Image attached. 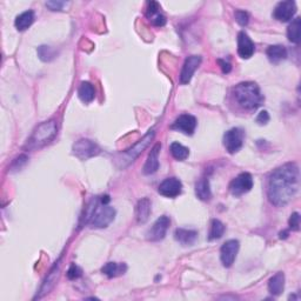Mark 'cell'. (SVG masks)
Wrapping results in <instances>:
<instances>
[{"mask_svg": "<svg viewBox=\"0 0 301 301\" xmlns=\"http://www.w3.org/2000/svg\"><path fill=\"white\" fill-rule=\"evenodd\" d=\"M299 189V167L288 162L276 168L268 178L267 195L274 206H285L295 197Z\"/></svg>", "mask_w": 301, "mask_h": 301, "instance_id": "obj_1", "label": "cell"}, {"mask_svg": "<svg viewBox=\"0 0 301 301\" xmlns=\"http://www.w3.org/2000/svg\"><path fill=\"white\" fill-rule=\"evenodd\" d=\"M233 96L240 107L243 110L253 111L260 107L263 103V96L259 86L252 81L240 83L233 89Z\"/></svg>", "mask_w": 301, "mask_h": 301, "instance_id": "obj_2", "label": "cell"}, {"mask_svg": "<svg viewBox=\"0 0 301 301\" xmlns=\"http://www.w3.org/2000/svg\"><path fill=\"white\" fill-rule=\"evenodd\" d=\"M57 135V123L54 120H49L45 123L40 124L38 127L36 128L31 137H30L29 141H27L26 148L29 150H36V148H40L45 146L46 144H49L50 141L54 139V137Z\"/></svg>", "mask_w": 301, "mask_h": 301, "instance_id": "obj_3", "label": "cell"}, {"mask_svg": "<svg viewBox=\"0 0 301 301\" xmlns=\"http://www.w3.org/2000/svg\"><path fill=\"white\" fill-rule=\"evenodd\" d=\"M153 138H154V131L152 130V131L148 132L146 135H145L143 139L138 141V143L135 144L133 147L128 148V150L125 151L124 153L121 154V158L118 159V160H119V162H120L119 167L124 168V167H127L130 164H132V162H133L135 159H137L141 153H143L145 148L148 146V144L151 143Z\"/></svg>", "mask_w": 301, "mask_h": 301, "instance_id": "obj_4", "label": "cell"}, {"mask_svg": "<svg viewBox=\"0 0 301 301\" xmlns=\"http://www.w3.org/2000/svg\"><path fill=\"white\" fill-rule=\"evenodd\" d=\"M116 218V209L108 205L98 206L91 216L90 224L94 228H105Z\"/></svg>", "mask_w": 301, "mask_h": 301, "instance_id": "obj_5", "label": "cell"}, {"mask_svg": "<svg viewBox=\"0 0 301 301\" xmlns=\"http://www.w3.org/2000/svg\"><path fill=\"white\" fill-rule=\"evenodd\" d=\"M243 140H245V132L241 128L234 127L224 134V146L228 153L234 154L241 150Z\"/></svg>", "mask_w": 301, "mask_h": 301, "instance_id": "obj_6", "label": "cell"}, {"mask_svg": "<svg viewBox=\"0 0 301 301\" xmlns=\"http://www.w3.org/2000/svg\"><path fill=\"white\" fill-rule=\"evenodd\" d=\"M100 153V148L94 141L90 139H80L73 145V154L81 160L97 157Z\"/></svg>", "mask_w": 301, "mask_h": 301, "instance_id": "obj_7", "label": "cell"}, {"mask_svg": "<svg viewBox=\"0 0 301 301\" xmlns=\"http://www.w3.org/2000/svg\"><path fill=\"white\" fill-rule=\"evenodd\" d=\"M253 187V178L249 173H241L229 184V191L234 197H241Z\"/></svg>", "mask_w": 301, "mask_h": 301, "instance_id": "obj_8", "label": "cell"}, {"mask_svg": "<svg viewBox=\"0 0 301 301\" xmlns=\"http://www.w3.org/2000/svg\"><path fill=\"white\" fill-rule=\"evenodd\" d=\"M171 225L170 218L166 215H162L154 222L153 226L148 229L146 233V238L150 241H160L166 235L167 229Z\"/></svg>", "mask_w": 301, "mask_h": 301, "instance_id": "obj_9", "label": "cell"}, {"mask_svg": "<svg viewBox=\"0 0 301 301\" xmlns=\"http://www.w3.org/2000/svg\"><path fill=\"white\" fill-rule=\"evenodd\" d=\"M296 13V5L292 0H287V2H281L275 6L274 11H273V17L278 22L286 23L289 22L293 18L294 15Z\"/></svg>", "mask_w": 301, "mask_h": 301, "instance_id": "obj_10", "label": "cell"}, {"mask_svg": "<svg viewBox=\"0 0 301 301\" xmlns=\"http://www.w3.org/2000/svg\"><path fill=\"white\" fill-rule=\"evenodd\" d=\"M239 251V241L238 240H228L224 245L221 246L220 249V259L222 265L225 267H231L234 263V260L236 258Z\"/></svg>", "mask_w": 301, "mask_h": 301, "instance_id": "obj_11", "label": "cell"}, {"mask_svg": "<svg viewBox=\"0 0 301 301\" xmlns=\"http://www.w3.org/2000/svg\"><path fill=\"white\" fill-rule=\"evenodd\" d=\"M158 191L162 197L175 198L181 194L182 184L177 178H167L159 185Z\"/></svg>", "mask_w": 301, "mask_h": 301, "instance_id": "obj_12", "label": "cell"}, {"mask_svg": "<svg viewBox=\"0 0 301 301\" xmlns=\"http://www.w3.org/2000/svg\"><path fill=\"white\" fill-rule=\"evenodd\" d=\"M171 127L184 134L192 135L194 133L195 127H197V119L191 114H181L180 117L175 119Z\"/></svg>", "mask_w": 301, "mask_h": 301, "instance_id": "obj_13", "label": "cell"}, {"mask_svg": "<svg viewBox=\"0 0 301 301\" xmlns=\"http://www.w3.org/2000/svg\"><path fill=\"white\" fill-rule=\"evenodd\" d=\"M201 64V57L200 56H191L188 57L187 59L185 60L184 66H182L181 73H180V83L184 84H188L189 81H191L192 77H193V74L197 69L199 67V65Z\"/></svg>", "mask_w": 301, "mask_h": 301, "instance_id": "obj_14", "label": "cell"}, {"mask_svg": "<svg viewBox=\"0 0 301 301\" xmlns=\"http://www.w3.org/2000/svg\"><path fill=\"white\" fill-rule=\"evenodd\" d=\"M255 51V45L247 33L241 31L238 35V53L242 59H249Z\"/></svg>", "mask_w": 301, "mask_h": 301, "instance_id": "obj_15", "label": "cell"}, {"mask_svg": "<svg viewBox=\"0 0 301 301\" xmlns=\"http://www.w3.org/2000/svg\"><path fill=\"white\" fill-rule=\"evenodd\" d=\"M146 17L150 20L152 25L157 27H162L166 25V17H165L160 12V6L157 2H151L148 3L147 10H146Z\"/></svg>", "mask_w": 301, "mask_h": 301, "instance_id": "obj_16", "label": "cell"}, {"mask_svg": "<svg viewBox=\"0 0 301 301\" xmlns=\"http://www.w3.org/2000/svg\"><path fill=\"white\" fill-rule=\"evenodd\" d=\"M160 148H161V145L157 144V145H154V147L151 150L150 154H148V157H147L146 164H145V166H144V171H143L144 174L150 175V174L155 173V172L158 171L159 153H160Z\"/></svg>", "mask_w": 301, "mask_h": 301, "instance_id": "obj_17", "label": "cell"}, {"mask_svg": "<svg viewBox=\"0 0 301 301\" xmlns=\"http://www.w3.org/2000/svg\"><path fill=\"white\" fill-rule=\"evenodd\" d=\"M198 238V232L193 229L177 228L174 232V239L182 246H191Z\"/></svg>", "mask_w": 301, "mask_h": 301, "instance_id": "obj_18", "label": "cell"}, {"mask_svg": "<svg viewBox=\"0 0 301 301\" xmlns=\"http://www.w3.org/2000/svg\"><path fill=\"white\" fill-rule=\"evenodd\" d=\"M151 214V201L147 198L139 200L135 206V218L139 224H145Z\"/></svg>", "mask_w": 301, "mask_h": 301, "instance_id": "obj_19", "label": "cell"}, {"mask_svg": "<svg viewBox=\"0 0 301 301\" xmlns=\"http://www.w3.org/2000/svg\"><path fill=\"white\" fill-rule=\"evenodd\" d=\"M285 288V274L282 272L276 273L268 281V290L272 295H280Z\"/></svg>", "mask_w": 301, "mask_h": 301, "instance_id": "obj_20", "label": "cell"}, {"mask_svg": "<svg viewBox=\"0 0 301 301\" xmlns=\"http://www.w3.org/2000/svg\"><path fill=\"white\" fill-rule=\"evenodd\" d=\"M266 54L270 63L278 64L287 58V50L282 45H272L267 49Z\"/></svg>", "mask_w": 301, "mask_h": 301, "instance_id": "obj_21", "label": "cell"}, {"mask_svg": "<svg viewBox=\"0 0 301 301\" xmlns=\"http://www.w3.org/2000/svg\"><path fill=\"white\" fill-rule=\"evenodd\" d=\"M78 97L85 104H89L91 101H93L94 97H96V91H94L92 84L89 83V81L81 83L79 90H78Z\"/></svg>", "mask_w": 301, "mask_h": 301, "instance_id": "obj_22", "label": "cell"}, {"mask_svg": "<svg viewBox=\"0 0 301 301\" xmlns=\"http://www.w3.org/2000/svg\"><path fill=\"white\" fill-rule=\"evenodd\" d=\"M127 267L125 263H118V262H107L103 268H101V272L104 273L105 275H107L108 278H116L118 275L124 274L126 272Z\"/></svg>", "mask_w": 301, "mask_h": 301, "instance_id": "obj_23", "label": "cell"}, {"mask_svg": "<svg viewBox=\"0 0 301 301\" xmlns=\"http://www.w3.org/2000/svg\"><path fill=\"white\" fill-rule=\"evenodd\" d=\"M195 194L202 201H208L212 198L209 181L206 178H202L195 184Z\"/></svg>", "mask_w": 301, "mask_h": 301, "instance_id": "obj_24", "label": "cell"}, {"mask_svg": "<svg viewBox=\"0 0 301 301\" xmlns=\"http://www.w3.org/2000/svg\"><path fill=\"white\" fill-rule=\"evenodd\" d=\"M33 22H35V12L26 11L17 17L15 25L18 31H25V30H27L32 25Z\"/></svg>", "mask_w": 301, "mask_h": 301, "instance_id": "obj_25", "label": "cell"}, {"mask_svg": "<svg viewBox=\"0 0 301 301\" xmlns=\"http://www.w3.org/2000/svg\"><path fill=\"white\" fill-rule=\"evenodd\" d=\"M300 29H301V19L297 17L289 24L287 29V38L290 43L299 44L300 43Z\"/></svg>", "mask_w": 301, "mask_h": 301, "instance_id": "obj_26", "label": "cell"}, {"mask_svg": "<svg viewBox=\"0 0 301 301\" xmlns=\"http://www.w3.org/2000/svg\"><path fill=\"white\" fill-rule=\"evenodd\" d=\"M225 226L220 220L218 219H213L211 221V227H209L208 233V240H216L220 239L224 235Z\"/></svg>", "mask_w": 301, "mask_h": 301, "instance_id": "obj_27", "label": "cell"}, {"mask_svg": "<svg viewBox=\"0 0 301 301\" xmlns=\"http://www.w3.org/2000/svg\"><path fill=\"white\" fill-rule=\"evenodd\" d=\"M170 151H171L172 157H173L174 159H177V160H179V161L186 160V159H187L188 155H189L188 148L185 147L184 145H181L179 143L172 144L171 147H170Z\"/></svg>", "mask_w": 301, "mask_h": 301, "instance_id": "obj_28", "label": "cell"}, {"mask_svg": "<svg viewBox=\"0 0 301 301\" xmlns=\"http://www.w3.org/2000/svg\"><path fill=\"white\" fill-rule=\"evenodd\" d=\"M38 54L39 58L42 59L43 62H50V60L54 58L56 52H54V50L50 46H40L38 49Z\"/></svg>", "mask_w": 301, "mask_h": 301, "instance_id": "obj_29", "label": "cell"}, {"mask_svg": "<svg viewBox=\"0 0 301 301\" xmlns=\"http://www.w3.org/2000/svg\"><path fill=\"white\" fill-rule=\"evenodd\" d=\"M81 274H83V270H81L80 267H78L76 263H72V265L70 266L69 270H67V278L70 280H76L80 278Z\"/></svg>", "mask_w": 301, "mask_h": 301, "instance_id": "obj_30", "label": "cell"}, {"mask_svg": "<svg viewBox=\"0 0 301 301\" xmlns=\"http://www.w3.org/2000/svg\"><path fill=\"white\" fill-rule=\"evenodd\" d=\"M235 20L240 26H246L249 22V16L245 11H235Z\"/></svg>", "mask_w": 301, "mask_h": 301, "instance_id": "obj_31", "label": "cell"}, {"mask_svg": "<svg viewBox=\"0 0 301 301\" xmlns=\"http://www.w3.org/2000/svg\"><path fill=\"white\" fill-rule=\"evenodd\" d=\"M288 224H289V227L292 231H299L300 229V214L299 213L297 212L292 213Z\"/></svg>", "mask_w": 301, "mask_h": 301, "instance_id": "obj_32", "label": "cell"}, {"mask_svg": "<svg viewBox=\"0 0 301 301\" xmlns=\"http://www.w3.org/2000/svg\"><path fill=\"white\" fill-rule=\"evenodd\" d=\"M26 161H27L26 155H20L19 158H17L16 160L12 162L11 170H19V168H22L24 165L26 164Z\"/></svg>", "mask_w": 301, "mask_h": 301, "instance_id": "obj_33", "label": "cell"}, {"mask_svg": "<svg viewBox=\"0 0 301 301\" xmlns=\"http://www.w3.org/2000/svg\"><path fill=\"white\" fill-rule=\"evenodd\" d=\"M66 5V3L64 2H49L46 3V6L50 10H52V11H60V10H63L64 6Z\"/></svg>", "mask_w": 301, "mask_h": 301, "instance_id": "obj_34", "label": "cell"}, {"mask_svg": "<svg viewBox=\"0 0 301 301\" xmlns=\"http://www.w3.org/2000/svg\"><path fill=\"white\" fill-rule=\"evenodd\" d=\"M269 121V114L267 111H261V112L259 113V116L256 117V123L259 125H266Z\"/></svg>", "mask_w": 301, "mask_h": 301, "instance_id": "obj_35", "label": "cell"}, {"mask_svg": "<svg viewBox=\"0 0 301 301\" xmlns=\"http://www.w3.org/2000/svg\"><path fill=\"white\" fill-rule=\"evenodd\" d=\"M218 64H219V65H220V67H221L222 73L227 74V73L231 72L232 66H231V64H229L228 62H226V60H222V59H218Z\"/></svg>", "mask_w": 301, "mask_h": 301, "instance_id": "obj_36", "label": "cell"}, {"mask_svg": "<svg viewBox=\"0 0 301 301\" xmlns=\"http://www.w3.org/2000/svg\"><path fill=\"white\" fill-rule=\"evenodd\" d=\"M110 197L108 195H104V197H101V204L103 205H108V202H110Z\"/></svg>", "mask_w": 301, "mask_h": 301, "instance_id": "obj_37", "label": "cell"}, {"mask_svg": "<svg viewBox=\"0 0 301 301\" xmlns=\"http://www.w3.org/2000/svg\"><path fill=\"white\" fill-rule=\"evenodd\" d=\"M287 234H288L287 232H281V233H280V239H286Z\"/></svg>", "mask_w": 301, "mask_h": 301, "instance_id": "obj_38", "label": "cell"}]
</instances>
